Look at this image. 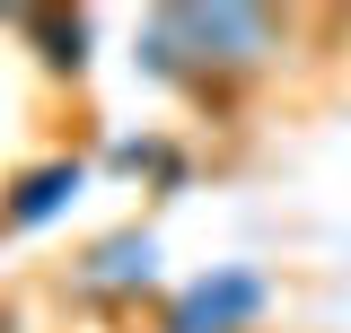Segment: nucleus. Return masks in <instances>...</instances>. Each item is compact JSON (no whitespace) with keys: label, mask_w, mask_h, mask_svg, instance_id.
I'll return each mask as SVG.
<instances>
[{"label":"nucleus","mask_w":351,"mask_h":333,"mask_svg":"<svg viewBox=\"0 0 351 333\" xmlns=\"http://www.w3.org/2000/svg\"><path fill=\"white\" fill-rule=\"evenodd\" d=\"M71 184H80V175H71V166H44V175H27V193H18V219H44V210L62 202V193H71Z\"/></svg>","instance_id":"obj_1"}]
</instances>
